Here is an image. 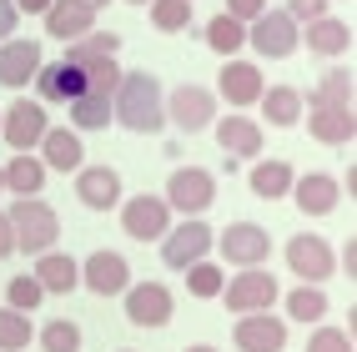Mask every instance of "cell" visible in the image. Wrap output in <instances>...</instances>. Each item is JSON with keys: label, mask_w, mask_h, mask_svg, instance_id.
<instances>
[{"label": "cell", "mask_w": 357, "mask_h": 352, "mask_svg": "<svg viewBox=\"0 0 357 352\" xmlns=\"http://www.w3.org/2000/svg\"><path fill=\"white\" fill-rule=\"evenodd\" d=\"M111 121H121L136 136H156L166 126V91L151 70H121L111 91Z\"/></svg>", "instance_id": "1"}, {"label": "cell", "mask_w": 357, "mask_h": 352, "mask_svg": "<svg viewBox=\"0 0 357 352\" xmlns=\"http://www.w3.org/2000/svg\"><path fill=\"white\" fill-rule=\"evenodd\" d=\"M10 237H15V252H26V257H40V252H51L56 237H61V217L51 206H45L40 197H20L10 211Z\"/></svg>", "instance_id": "2"}, {"label": "cell", "mask_w": 357, "mask_h": 352, "mask_svg": "<svg viewBox=\"0 0 357 352\" xmlns=\"http://www.w3.org/2000/svg\"><path fill=\"white\" fill-rule=\"evenodd\" d=\"M247 45L257 56H267V61H287V56H297L302 31H297V20L287 10H261L247 26Z\"/></svg>", "instance_id": "3"}, {"label": "cell", "mask_w": 357, "mask_h": 352, "mask_svg": "<svg viewBox=\"0 0 357 352\" xmlns=\"http://www.w3.org/2000/svg\"><path fill=\"white\" fill-rule=\"evenodd\" d=\"M161 201L172 211H181V217H202V211L217 201V176L206 167H176L166 176V197Z\"/></svg>", "instance_id": "4"}, {"label": "cell", "mask_w": 357, "mask_h": 352, "mask_svg": "<svg viewBox=\"0 0 357 352\" xmlns=\"http://www.w3.org/2000/svg\"><path fill=\"white\" fill-rule=\"evenodd\" d=\"M277 277L267 267H242L231 282H222V302L236 312V317H247V312H267L272 302H277Z\"/></svg>", "instance_id": "5"}, {"label": "cell", "mask_w": 357, "mask_h": 352, "mask_svg": "<svg viewBox=\"0 0 357 352\" xmlns=\"http://www.w3.org/2000/svg\"><path fill=\"white\" fill-rule=\"evenodd\" d=\"M121 227L131 242H161L172 231V206L161 197L141 192V197H121Z\"/></svg>", "instance_id": "6"}, {"label": "cell", "mask_w": 357, "mask_h": 352, "mask_svg": "<svg viewBox=\"0 0 357 352\" xmlns=\"http://www.w3.org/2000/svg\"><path fill=\"white\" fill-rule=\"evenodd\" d=\"M166 121H176L181 131H206L217 121V91H206L197 81H181L172 96H166Z\"/></svg>", "instance_id": "7"}, {"label": "cell", "mask_w": 357, "mask_h": 352, "mask_svg": "<svg viewBox=\"0 0 357 352\" xmlns=\"http://www.w3.org/2000/svg\"><path fill=\"white\" fill-rule=\"evenodd\" d=\"M206 252H211V227L202 217H186L181 227H172L161 237V262L172 267V272H186L192 262H202Z\"/></svg>", "instance_id": "8"}, {"label": "cell", "mask_w": 357, "mask_h": 352, "mask_svg": "<svg viewBox=\"0 0 357 352\" xmlns=\"http://www.w3.org/2000/svg\"><path fill=\"white\" fill-rule=\"evenodd\" d=\"M287 267L302 277V282H312V287H322V282L337 272V252H332L317 231H297V237L287 242Z\"/></svg>", "instance_id": "9"}, {"label": "cell", "mask_w": 357, "mask_h": 352, "mask_svg": "<svg viewBox=\"0 0 357 352\" xmlns=\"http://www.w3.org/2000/svg\"><path fill=\"white\" fill-rule=\"evenodd\" d=\"M45 131H51V121H45V106H40V101H26V96H20L10 111H0V141H10L15 151L40 146Z\"/></svg>", "instance_id": "10"}, {"label": "cell", "mask_w": 357, "mask_h": 352, "mask_svg": "<svg viewBox=\"0 0 357 352\" xmlns=\"http://www.w3.org/2000/svg\"><path fill=\"white\" fill-rule=\"evenodd\" d=\"M176 312V297L161 287V282H131L126 287V317L136 327H166Z\"/></svg>", "instance_id": "11"}, {"label": "cell", "mask_w": 357, "mask_h": 352, "mask_svg": "<svg viewBox=\"0 0 357 352\" xmlns=\"http://www.w3.org/2000/svg\"><path fill=\"white\" fill-rule=\"evenodd\" d=\"M222 257H227L231 267H261L272 257V237L257 222H231L222 231Z\"/></svg>", "instance_id": "12"}, {"label": "cell", "mask_w": 357, "mask_h": 352, "mask_svg": "<svg viewBox=\"0 0 357 352\" xmlns=\"http://www.w3.org/2000/svg\"><path fill=\"white\" fill-rule=\"evenodd\" d=\"M81 282H86V287L96 292V297H116V292H126V287H131V267H126V257H121V252L101 247V252H91V257H86Z\"/></svg>", "instance_id": "13"}, {"label": "cell", "mask_w": 357, "mask_h": 352, "mask_svg": "<svg viewBox=\"0 0 357 352\" xmlns=\"http://www.w3.org/2000/svg\"><path fill=\"white\" fill-rule=\"evenodd\" d=\"M231 342L242 352H282L287 347V322L272 317V312H247V317H236Z\"/></svg>", "instance_id": "14"}, {"label": "cell", "mask_w": 357, "mask_h": 352, "mask_svg": "<svg viewBox=\"0 0 357 352\" xmlns=\"http://www.w3.org/2000/svg\"><path fill=\"white\" fill-rule=\"evenodd\" d=\"M287 197L307 211V217H327V211H337V201H342V181L332 171H307V176L292 181Z\"/></svg>", "instance_id": "15"}, {"label": "cell", "mask_w": 357, "mask_h": 352, "mask_svg": "<svg viewBox=\"0 0 357 352\" xmlns=\"http://www.w3.org/2000/svg\"><path fill=\"white\" fill-rule=\"evenodd\" d=\"M217 146L231 161H257L261 146H267V136H261V126L252 121V116L236 111V116H227V121H217Z\"/></svg>", "instance_id": "16"}, {"label": "cell", "mask_w": 357, "mask_h": 352, "mask_svg": "<svg viewBox=\"0 0 357 352\" xmlns=\"http://www.w3.org/2000/svg\"><path fill=\"white\" fill-rule=\"evenodd\" d=\"M267 81H261V70L252 61H227L222 76H217V96H227V106H257Z\"/></svg>", "instance_id": "17"}, {"label": "cell", "mask_w": 357, "mask_h": 352, "mask_svg": "<svg viewBox=\"0 0 357 352\" xmlns=\"http://www.w3.org/2000/svg\"><path fill=\"white\" fill-rule=\"evenodd\" d=\"M40 40H0V86L20 91L26 81H36L40 70Z\"/></svg>", "instance_id": "18"}, {"label": "cell", "mask_w": 357, "mask_h": 352, "mask_svg": "<svg viewBox=\"0 0 357 352\" xmlns=\"http://www.w3.org/2000/svg\"><path fill=\"white\" fill-rule=\"evenodd\" d=\"M76 197H81V206H91V211L121 206V171H116V167H81Z\"/></svg>", "instance_id": "19"}, {"label": "cell", "mask_w": 357, "mask_h": 352, "mask_svg": "<svg viewBox=\"0 0 357 352\" xmlns=\"http://www.w3.org/2000/svg\"><path fill=\"white\" fill-rule=\"evenodd\" d=\"M36 91H40L45 101L70 106L76 96H86V70H81V66H70V61H51V66H40V70H36Z\"/></svg>", "instance_id": "20"}, {"label": "cell", "mask_w": 357, "mask_h": 352, "mask_svg": "<svg viewBox=\"0 0 357 352\" xmlns=\"http://www.w3.org/2000/svg\"><path fill=\"white\" fill-rule=\"evenodd\" d=\"M31 277L40 282V292H45V297H66V292L81 282V267L70 262L66 252L51 247V252H40V257H36V272H31Z\"/></svg>", "instance_id": "21"}, {"label": "cell", "mask_w": 357, "mask_h": 352, "mask_svg": "<svg viewBox=\"0 0 357 352\" xmlns=\"http://www.w3.org/2000/svg\"><path fill=\"white\" fill-rule=\"evenodd\" d=\"M40 161H45V171H81L86 167V141L76 136V131H45L40 136Z\"/></svg>", "instance_id": "22"}, {"label": "cell", "mask_w": 357, "mask_h": 352, "mask_svg": "<svg viewBox=\"0 0 357 352\" xmlns=\"http://www.w3.org/2000/svg\"><path fill=\"white\" fill-rule=\"evenodd\" d=\"M45 31L70 45V40H81L86 31H96V10L76 6V0H51V10H45Z\"/></svg>", "instance_id": "23"}, {"label": "cell", "mask_w": 357, "mask_h": 352, "mask_svg": "<svg viewBox=\"0 0 357 352\" xmlns=\"http://www.w3.org/2000/svg\"><path fill=\"white\" fill-rule=\"evenodd\" d=\"M307 51H312V56H347L352 51V26L337 20V15L307 20Z\"/></svg>", "instance_id": "24"}, {"label": "cell", "mask_w": 357, "mask_h": 352, "mask_svg": "<svg viewBox=\"0 0 357 352\" xmlns=\"http://www.w3.org/2000/svg\"><path fill=\"white\" fill-rule=\"evenodd\" d=\"M292 181H297V171L287 167V161H257L252 176H247L252 197H261V201H282L292 192Z\"/></svg>", "instance_id": "25"}, {"label": "cell", "mask_w": 357, "mask_h": 352, "mask_svg": "<svg viewBox=\"0 0 357 352\" xmlns=\"http://www.w3.org/2000/svg\"><path fill=\"white\" fill-rule=\"evenodd\" d=\"M352 91H357L352 70L337 66V70H327V76L317 81V91L307 101H312V111H352Z\"/></svg>", "instance_id": "26"}, {"label": "cell", "mask_w": 357, "mask_h": 352, "mask_svg": "<svg viewBox=\"0 0 357 352\" xmlns=\"http://www.w3.org/2000/svg\"><path fill=\"white\" fill-rule=\"evenodd\" d=\"M257 106H261V116H267V126H297V116H302V91H297V86H267Z\"/></svg>", "instance_id": "27"}, {"label": "cell", "mask_w": 357, "mask_h": 352, "mask_svg": "<svg viewBox=\"0 0 357 352\" xmlns=\"http://www.w3.org/2000/svg\"><path fill=\"white\" fill-rule=\"evenodd\" d=\"M0 171H6V186L15 197H40V186H45V161L31 156V151H15V161L0 167Z\"/></svg>", "instance_id": "28"}, {"label": "cell", "mask_w": 357, "mask_h": 352, "mask_svg": "<svg viewBox=\"0 0 357 352\" xmlns=\"http://www.w3.org/2000/svg\"><path fill=\"white\" fill-rule=\"evenodd\" d=\"M116 51H121V36H116V31H86L81 40L66 45L61 61H70V66H91V61H106V56H116Z\"/></svg>", "instance_id": "29"}, {"label": "cell", "mask_w": 357, "mask_h": 352, "mask_svg": "<svg viewBox=\"0 0 357 352\" xmlns=\"http://www.w3.org/2000/svg\"><path fill=\"white\" fill-rule=\"evenodd\" d=\"M106 126H111V96L86 91L70 101V131H106Z\"/></svg>", "instance_id": "30"}, {"label": "cell", "mask_w": 357, "mask_h": 352, "mask_svg": "<svg viewBox=\"0 0 357 352\" xmlns=\"http://www.w3.org/2000/svg\"><path fill=\"white\" fill-rule=\"evenodd\" d=\"M312 136L322 146H347L357 136V116L352 111H312Z\"/></svg>", "instance_id": "31"}, {"label": "cell", "mask_w": 357, "mask_h": 352, "mask_svg": "<svg viewBox=\"0 0 357 352\" xmlns=\"http://www.w3.org/2000/svg\"><path fill=\"white\" fill-rule=\"evenodd\" d=\"M287 317L292 322H322L327 317V292L312 287V282H297L287 292Z\"/></svg>", "instance_id": "32"}, {"label": "cell", "mask_w": 357, "mask_h": 352, "mask_svg": "<svg viewBox=\"0 0 357 352\" xmlns=\"http://www.w3.org/2000/svg\"><path fill=\"white\" fill-rule=\"evenodd\" d=\"M206 45H211L217 56H236V51L247 45V26H242V20H231L227 10H222V15H211V26H206Z\"/></svg>", "instance_id": "33"}, {"label": "cell", "mask_w": 357, "mask_h": 352, "mask_svg": "<svg viewBox=\"0 0 357 352\" xmlns=\"http://www.w3.org/2000/svg\"><path fill=\"white\" fill-rule=\"evenodd\" d=\"M36 337L31 312H15V307H0V352H26Z\"/></svg>", "instance_id": "34"}, {"label": "cell", "mask_w": 357, "mask_h": 352, "mask_svg": "<svg viewBox=\"0 0 357 352\" xmlns=\"http://www.w3.org/2000/svg\"><path fill=\"white\" fill-rule=\"evenodd\" d=\"M146 10H151V26L161 36H176V31L192 26V6H186V0H151Z\"/></svg>", "instance_id": "35"}, {"label": "cell", "mask_w": 357, "mask_h": 352, "mask_svg": "<svg viewBox=\"0 0 357 352\" xmlns=\"http://www.w3.org/2000/svg\"><path fill=\"white\" fill-rule=\"evenodd\" d=\"M222 282H227V272L217 262H206V257L186 267V292L192 297H222Z\"/></svg>", "instance_id": "36"}, {"label": "cell", "mask_w": 357, "mask_h": 352, "mask_svg": "<svg viewBox=\"0 0 357 352\" xmlns=\"http://www.w3.org/2000/svg\"><path fill=\"white\" fill-rule=\"evenodd\" d=\"M36 337H40V347H45V352H81V327H76V322H66V317L45 322Z\"/></svg>", "instance_id": "37"}, {"label": "cell", "mask_w": 357, "mask_h": 352, "mask_svg": "<svg viewBox=\"0 0 357 352\" xmlns=\"http://www.w3.org/2000/svg\"><path fill=\"white\" fill-rule=\"evenodd\" d=\"M81 70H86V91H96V96H111L116 81H121V66H116V56L91 61V66H81Z\"/></svg>", "instance_id": "38"}, {"label": "cell", "mask_w": 357, "mask_h": 352, "mask_svg": "<svg viewBox=\"0 0 357 352\" xmlns=\"http://www.w3.org/2000/svg\"><path fill=\"white\" fill-rule=\"evenodd\" d=\"M6 302L15 312H36L40 302H45V292H40V282L36 277H10V287H6Z\"/></svg>", "instance_id": "39"}, {"label": "cell", "mask_w": 357, "mask_h": 352, "mask_svg": "<svg viewBox=\"0 0 357 352\" xmlns=\"http://www.w3.org/2000/svg\"><path fill=\"white\" fill-rule=\"evenodd\" d=\"M307 352H357V347H352L347 327H317V332L307 337Z\"/></svg>", "instance_id": "40"}, {"label": "cell", "mask_w": 357, "mask_h": 352, "mask_svg": "<svg viewBox=\"0 0 357 352\" xmlns=\"http://www.w3.org/2000/svg\"><path fill=\"white\" fill-rule=\"evenodd\" d=\"M287 15L297 20V26L302 20H317V15H327V0H287Z\"/></svg>", "instance_id": "41"}, {"label": "cell", "mask_w": 357, "mask_h": 352, "mask_svg": "<svg viewBox=\"0 0 357 352\" xmlns=\"http://www.w3.org/2000/svg\"><path fill=\"white\" fill-rule=\"evenodd\" d=\"M261 10H267V0H227V15L242 20V26H247V20H257Z\"/></svg>", "instance_id": "42"}, {"label": "cell", "mask_w": 357, "mask_h": 352, "mask_svg": "<svg viewBox=\"0 0 357 352\" xmlns=\"http://www.w3.org/2000/svg\"><path fill=\"white\" fill-rule=\"evenodd\" d=\"M15 20H20V10H15V0H0V40H10V31H15Z\"/></svg>", "instance_id": "43"}, {"label": "cell", "mask_w": 357, "mask_h": 352, "mask_svg": "<svg viewBox=\"0 0 357 352\" xmlns=\"http://www.w3.org/2000/svg\"><path fill=\"white\" fill-rule=\"evenodd\" d=\"M10 252H15V237H10V217L0 211V262H6Z\"/></svg>", "instance_id": "44"}, {"label": "cell", "mask_w": 357, "mask_h": 352, "mask_svg": "<svg viewBox=\"0 0 357 352\" xmlns=\"http://www.w3.org/2000/svg\"><path fill=\"white\" fill-rule=\"evenodd\" d=\"M15 10H26V15H45V10H51V0H15Z\"/></svg>", "instance_id": "45"}, {"label": "cell", "mask_w": 357, "mask_h": 352, "mask_svg": "<svg viewBox=\"0 0 357 352\" xmlns=\"http://www.w3.org/2000/svg\"><path fill=\"white\" fill-rule=\"evenodd\" d=\"M342 257H347V262H342L347 277H357V242H352V237H347V252H342Z\"/></svg>", "instance_id": "46"}, {"label": "cell", "mask_w": 357, "mask_h": 352, "mask_svg": "<svg viewBox=\"0 0 357 352\" xmlns=\"http://www.w3.org/2000/svg\"><path fill=\"white\" fill-rule=\"evenodd\" d=\"M76 6H86V10H106V0H76Z\"/></svg>", "instance_id": "47"}, {"label": "cell", "mask_w": 357, "mask_h": 352, "mask_svg": "<svg viewBox=\"0 0 357 352\" xmlns=\"http://www.w3.org/2000/svg\"><path fill=\"white\" fill-rule=\"evenodd\" d=\"M186 352H217V347H206V342H202V347H186Z\"/></svg>", "instance_id": "48"}, {"label": "cell", "mask_w": 357, "mask_h": 352, "mask_svg": "<svg viewBox=\"0 0 357 352\" xmlns=\"http://www.w3.org/2000/svg\"><path fill=\"white\" fill-rule=\"evenodd\" d=\"M0 192H6V171H0Z\"/></svg>", "instance_id": "49"}, {"label": "cell", "mask_w": 357, "mask_h": 352, "mask_svg": "<svg viewBox=\"0 0 357 352\" xmlns=\"http://www.w3.org/2000/svg\"><path fill=\"white\" fill-rule=\"evenodd\" d=\"M131 6H151V0H131Z\"/></svg>", "instance_id": "50"}, {"label": "cell", "mask_w": 357, "mask_h": 352, "mask_svg": "<svg viewBox=\"0 0 357 352\" xmlns=\"http://www.w3.org/2000/svg\"><path fill=\"white\" fill-rule=\"evenodd\" d=\"M186 6H192V0H186Z\"/></svg>", "instance_id": "51"}]
</instances>
